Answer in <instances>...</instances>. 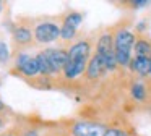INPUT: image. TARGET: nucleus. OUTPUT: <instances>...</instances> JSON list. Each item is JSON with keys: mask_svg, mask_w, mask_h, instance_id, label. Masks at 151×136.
Segmentation results:
<instances>
[{"mask_svg": "<svg viewBox=\"0 0 151 136\" xmlns=\"http://www.w3.org/2000/svg\"><path fill=\"white\" fill-rule=\"evenodd\" d=\"M0 126H2V118H0Z\"/></svg>", "mask_w": 151, "mask_h": 136, "instance_id": "nucleus-21", "label": "nucleus"}, {"mask_svg": "<svg viewBox=\"0 0 151 136\" xmlns=\"http://www.w3.org/2000/svg\"><path fill=\"white\" fill-rule=\"evenodd\" d=\"M0 110H4V102L0 100Z\"/></svg>", "mask_w": 151, "mask_h": 136, "instance_id": "nucleus-19", "label": "nucleus"}, {"mask_svg": "<svg viewBox=\"0 0 151 136\" xmlns=\"http://www.w3.org/2000/svg\"><path fill=\"white\" fill-rule=\"evenodd\" d=\"M24 136H37V133L34 131V130H31V131H28V133H26V135H24Z\"/></svg>", "mask_w": 151, "mask_h": 136, "instance_id": "nucleus-18", "label": "nucleus"}, {"mask_svg": "<svg viewBox=\"0 0 151 136\" xmlns=\"http://www.w3.org/2000/svg\"><path fill=\"white\" fill-rule=\"evenodd\" d=\"M17 67L24 76H36V74H39L37 60H36V57H31V55H26V54L18 55Z\"/></svg>", "mask_w": 151, "mask_h": 136, "instance_id": "nucleus-8", "label": "nucleus"}, {"mask_svg": "<svg viewBox=\"0 0 151 136\" xmlns=\"http://www.w3.org/2000/svg\"><path fill=\"white\" fill-rule=\"evenodd\" d=\"M99 58L102 60L106 70H114L117 65V58H115V50H114V42L109 34H104L98 41V52Z\"/></svg>", "mask_w": 151, "mask_h": 136, "instance_id": "nucleus-3", "label": "nucleus"}, {"mask_svg": "<svg viewBox=\"0 0 151 136\" xmlns=\"http://www.w3.org/2000/svg\"><path fill=\"white\" fill-rule=\"evenodd\" d=\"M132 96H133L135 100H145V97H146V87H145V84L141 81L133 83V86H132Z\"/></svg>", "mask_w": 151, "mask_h": 136, "instance_id": "nucleus-14", "label": "nucleus"}, {"mask_svg": "<svg viewBox=\"0 0 151 136\" xmlns=\"http://www.w3.org/2000/svg\"><path fill=\"white\" fill-rule=\"evenodd\" d=\"M59 36H60V28L57 24H54V23H49V21L41 23L34 29V37L41 44H49V42L55 41Z\"/></svg>", "mask_w": 151, "mask_h": 136, "instance_id": "nucleus-4", "label": "nucleus"}, {"mask_svg": "<svg viewBox=\"0 0 151 136\" xmlns=\"http://www.w3.org/2000/svg\"><path fill=\"white\" fill-rule=\"evenodd\" d=\"M47 60H49L50 67H52L54 73H59V71H63L67 62H68V52L62 50V49H46L44 50Z\"/></svg>", "mask_w": 151, "mask_h": 136, "instance_id": "nucleus-7", "label": "nucleus"}, {"mask_svg": "<svg viewBox=\"0 0 151 136\" xmlns=\"http://www.w3.org/2000/svg\"><path fill=\"white\" fill-rule=\"evenodd\" d=\"M135 47V37L128 29H117L114 37V50L115 58L119 65H127L132 63V50Z\"/></svg>", "mask_w": 151, "mask_h": 136, "instance_id": "nucleus-2", "label": "nucleus"}, {"mask_svg": "<svg viewBox=\"0 0 151 136\" xmlns=\"http://www.w3.org/2000/svg\"><path fill=\"white\" fill-rule=\"evenodd\" d=\"M106 136H127L125 135L124 131H120V130H107V131H106Z\"/></svg>", "mask_w": 151, "mask_h": 136, "instance_id": "nucleus-16", "label": "nucleus"}, {"mask_svg": "<svg viewBox=\"0 0 151 136\" xmlns=\"http://www.w3.org/2000/svg\"><path fill=\"white\" fill-rule=\"evenodd\" d=\"M36 60H37V65H39V73L41 74H54V70H52V67H50L44 50L36 55Z\"/></svg>", "mask_w": 151, "mask_h": 136, "instance_id": "nucleus-13", "label": "nucleus"}, {"mask_svg": "<svg viewBox=\"0 0 151 136\" xmlns=\"http://www.w3.org/2000/svg\"><path fill=\"white\" fill-rule=\"evenodd\" d=\"M13 39L18 44H28V42H31V39H33V32H31V29L26 28V26H18L13 31Z\"/></svg>", "mask_w": 151, "mask_h": 136, "instance_id": "nucleus-11", "label": "nucleus"}, {"mask_svg": "<svg viewBox=\"0 0 151 136\" xmlns=\"http://www.w3.org/2000/svg\"><path fill=\"white\" fill-rule=\"evenodd\" d=\"M75 136H106V128L101 123H93V122H78L72 128Z\"/></svg>", "mask_w": 151, "mask_h": 136, "instance_id": "nucleus-5", "label": "nucleus"}, {"mask_svg": "<svg viewBox=\"0 0 151 136\" xmlns=\"http://www.w3.org/2000/svg\"><path fill=\"white\" fill-rule=\"evenodd\" d=\"M8 60H10V50L5 42L0 41V63H7Z\"/></svg>", "mask_w": 151, "mask_h": 136, "instance_id": "nucleus-15", "label": "nucleus"}, {"mask_svg": "<svg viewBox=\"0 0 151 136\" xmlns=\"http://www.w3.org/2000/svg\"><path fill=\"white\" fill-rule=\"evenodd\" d=\"M2 6H4V3H2V2H0V11H2Z\"/></svg>", "mask_w": 151, "mask_h": 136, "instance_id": "nucleus-20", "label": "nucleus"}, {"mask_svg": "<svg viewBox=\"0 0 151 136\" xmlns=\"http://www.w3.org/2000/svg\"><path fill=\"white\" fill-rule=\"evenodd\" d=\"M4 136H12V135H4Z\"/></svg>", "mask_w": 151, "mask_h": 136, "instance_id": "nucleus-23", "label": "nucleus"}, {"mask_svg": "<svg viewBox=\"0 0 151 136\" xmlns=\"http://www.w3.org/2000/svg\"><path fill=\"white\" fill-rule=\"evenodd\" d=\"M104 63L102 60L99 58V55H93L88 62V67H86V74H88L89 79H98L99 76L102 74V70H104Z\"/></svg>", "mask_w": 151, "mask_h": 136, "instance_id": "nucleus-9", "label": "nucleus"}, {"mask_svg": "<svg viewBox=\"0 0 151 136\" xmlns=\"http://www.w3.org/2000/svg\"><path fill=\"white\" fill-rule=\"evenodd\" d=\"M150 76H151V68H150Z\"/></svg>", "mask_w": 151, "mask_h": 136, "instance_id": "nucleus-22", "label": "nucleus"}, {"mask_svg": "<svg viewBox=\"0 0 151 136\" xmlns=\"http://www.w3.org/2000/svg\"><path fill=\"white\" fill-rule=\"evenodd\" d=\"M130 67H132V70H133L137 74H140V76L150 74L151 58L150 57H137V55H135V58H132Z\"/></svg>", "mask_w": 151, "mask_h": 136, "instance_id": "nucleus-10", "label": "nucleus"}, {"mask_svg": "<svg viewBox=\"0 0 151 136\" xmlns=\"http://www.w3.org/2000/svg\"><path fill=\"white\" fill-rule=\"evenodd\" d=\"M89 42L88 41H80L73 44L68 50V62L63 68V74L68 79L80 76L86 68V62H89Z\"/></svg>", "mask_w": 151, "mask_h": 136, "instance_id": "nucleus-1", "label": "nucleus"}, {"mask_svg": "<svg viewBox=\"0 0 151 136\" xmlns=\"http://www.w3.org/2000/svg\"><path fill=\"white\" fill-rule=\"evenodd\" d=\"M133 49H135L137 57H150L151 58V44L146 39H138Z\"/></svg>", "mask_w": 151, "mask_h": 136, "instance_id": "nucleus-12", "label": "nucleus"}, {"mask_svg": "<svg viewBox=\"0 0 151 136\" xmlns=\"http://www.w3.org/2000/svg\"><path fill=\"white\" fill-rule=\"evenodd\" d=\"M132 5H135L137 8H141V6L150 5V2H148V0H138V2H132Z\"/></svg>", "mask_w": 151, "mask_h": 136, "instance_id": "nucleus-17", "label": "nucleus"}, {"mask_svg": "<svg viewBox=\"0 0 151 136\" xmlns=\"http://www.w3.org/2000/svg\"><path fill=\"white\" fill-rule=\"evenodd\" d=\"M81 19H83V16L80 15V13H76V11L68 13V15L65 16V19H63L62 28H60V37L65 39V41L73 39V36L76 34L78 26L81 24Z\"/></svg>", "mask_w": 151, "mask_h": 136, "instance_id": "nucleus-6", "label": "nucleus"}]
</instances>
